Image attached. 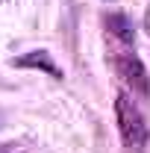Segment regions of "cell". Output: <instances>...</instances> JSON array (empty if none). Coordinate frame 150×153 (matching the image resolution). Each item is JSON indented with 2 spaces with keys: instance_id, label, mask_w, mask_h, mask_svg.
I'll list each match as a JSON object with an SVG mask.
<instances>
[{
  "instance_id": "cell-4",
  "label": "cell",
  "mask_w": 150,
  "mask_h": 153,
  "mask_svg": "<svg viewBox=\"0 0 150 153\" xmlns=\"http://www.w3.org/2000/svg\"><path fill=\"white\" fill-rule=\"evenodd\" d=\"M103 24H106L109 36L118 38L121 44H132V41H135V27H132V21L127 18V15L112 12V15H106V18H103Z\"/></svg>"
},
{
  "instance_id": "cell-2",
  "label": "cell",
  "mask_w": 150,
  "mask_h": 153,
  "mask_svg": "<svg viewBox=\"0 0 150 153\" xmlns=\"http://www.w3.org/2000/svg\"><path fill=\"white\" fill-rule=\"evenodd\" d=\"M109 62H112L115 74L132 88V94H141V97L150 94V74H147V68H144V62L135 56L132 50H127V47L124 50H112L109 53Z\"/></svg>"
},
{
  "instance_id": "cell-5",
  "label": "cell",
  "mask_w": 150,
  "mask_h": 153,
  "mask_svg": "<svg viewBox=\"0 0 150 153\" xmlns=\"http://www.w3.org/2000/svg\"><path fill=\"white\" fill-rule=\"evenodd\" d=\"M0 153H15V144H6V147H0Z\"/></svg>"
},
{
  "instance_id": "cell-7",
  "label": "cell",
  "mask_w": 150,
  "mask_h": 153,
  "mask_svg": "<svg viewBox=\"0 0 150 153\" xmlns=\"http://www.w3.org/2000/svg\"><path fill=\"white\" fill-rule=\"evenodd\" d=\"M106 3H109V0H106Z\"/></svg>"
},
{
  "instance_id": "cell-6",
  "label": "cell",
  "mask_w": 150,
  "mask_h": 153,
  "mask_svg": "<svg viewBox=\"0 0 150 153\" xmlns=\"http://www.w3.org/2000/svg\"><path fill=\"white\" fill-rule=\"evenodd\" d=\"M3 121H6V115H3V112H0V127H3Z\"/></svg>"
},
{
  "instance_id": "cell-3",
  "label": "cell",
  "mask_w": 150,
  "mask_h": 153,
  "mask_svg": "<svg viewBox=\"0 0 150 153\" xmlns=\"http://www.w3.org/2000/svg\"><path fill=\"white\" fill-rule=\"evenodd\" d=\"M12 65H15V68L41 71V74L53 76V79H65V71L53 62V53H47V50H30V53H24V56H15V59H12Z\"/></svg>"
},
{
  "instance_id": "cell-1",
  "label": "cell",
  "mask_w": 150,
  "mask_h": 153,
  "mask_svg": "<svg viewBox=\"0 0 150 153\" xmlns=\"http://www.w3.org/2000/svg\"><path fill=\"white\" fill-rule=\"evenodd\" d=\"M115 121H118V133H121V141L127 150L141 153L147 147V138H150L147 121L138 109V103L127 91H118V97H115Z\"/></svg>"
}]
</instances>
